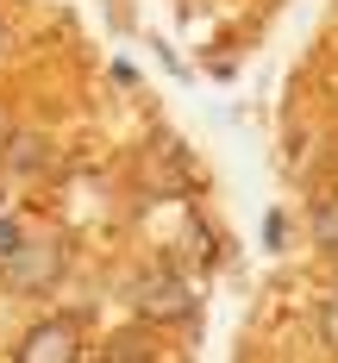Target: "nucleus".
Masks as SVG:
<instances>
[{
    "instance_id": "1",
    "label": "nucleus",
    "mask_w": 338,
    "mask_h": 363,
    "mask_svg": "<svg viewBox=\"0 0 338 363\" xmlns=\"http://www.w3.org/2000/svg\"><path fill=\"white\" fill-rule=\"evenodd\" d=\"M57 276H63V238H50V232L44 238H19L13 257L0 263V282L13 294H38V289H50Z\"/></svg>"
},
{
    "instance_id": "2",
    "label": "nucleus",
    "mask_w": 338,
    "mask_h": 363,
    "mask_svg": "<svg viewBox=\"0 0 338 363\" xmlns=\"http://www.w3.org/2000/svg\"><path fill=\"white\" fill-rule=\"evenodd\" d=\"M13 363H81V326H75L69 313H57V320H38V326L19 338Z\"/></svg>"
},
{
    "instance_id": "3",
    "label": "nucleus",
    "mask_w": 338,
    "mask_h": 363,
    "mask_svg": "<svg viewBox=\"0 0 338 363\" xmlns=\"http://www.w3.org/2000/svg\"><path fill=\"white\" fill-rule=\"evenodd\" d=\"M132 307L145 320H188L194 313V289H188V276H176V269H150V276H138V289H132Z\"/></svg>"
},
{
    "instance_id": "4",
    "label": "nucleus",
    "mask_w": 338,
    "mask_h": 363,
    "mask_svg": "<svg viewBox=\"0 0 338 363\" xmlns=\"http://www.w3.org/2000/svg\"><path fill=\"white\" fill-rule=\"evenodd\" d=\"M0 163H6L13 176H38V169L50 163V138H38V132H6V138H0Z\"/></svg>"
},
{
    "instance_id": "5",
    "label": "nucleus",
    "mask_w": 338,
    "mask_h": 363,
    "mask_svg": "<svg viewBox=\"0 0 338 363\" xmlns=\"http://www.w3.org/2000/svg\"><path fill=\"white\" fill-rule=\"evenodd\" d=\"M101 357H107V363H150V345L138 338V326H119V332L107 338V351H101Z\"/></svg>"
},
{
    "instance_id": "6",
    "label": "nucleus",
    "mask_w": 338,
    "mask_h": 363,
    "mask_svg": "<svg viewBox=\"0 0 338 363\" xmlns=\"http://www.w3.org/2000/svg\"><path fill=\"white\" fill-rule=\"evenodd\" d=\"M313 232H320V245H326V251L338 245V201H326V207L313 213Z\"/></svg>"
},
{
    "instance_id": "7",
    "label": "nucleus",
    "mask_w": 338,
    "mask_h": 363,
    "mask_svg": "<svg viewBox=\"0 0 338 363\" xmlns=\"http://www.w3.org/2000/svg\"><path fill=\"white\" fill-rule=\"evenodd\" d=\"M282 238H288V225H282V213H269V219H263V245L282 251Z\"/></svg>"
},
{
    "instance_id": "8",
    "label": "nucleus",
    "mask_w": 338,
    "mask_h": 363,
    "mask_svg": "<svg viewBox=\"0 0 338 363\" xmlns=\"http://www.w3.org/2000/svg\"><path fill=\"white\" fill-rule=\"evenodd\" d=\"M13 245H19V225H13V219L0 213V263H6V257H13Z\"/></svg>"
},
{
    "instance_id": "9",
    "label": "nucleus",
    "mask_w": 338,
    "mask_h": 363,
    "mask_svg": "<svg viewBox=\"0 0 338 363\" xmlns=\"http://www.w3.org/2000/svg\"><path fill=\"white\" fill-rule=\"evenodd\" d=\"M326 338H338V301L326 307Z\"/></svg>"
},
{
    "instance_id": "10",
    "label": "nucleus",
    "mask_w": 338,
    "mask_h": 363,
    "mask_svg": "<svg viewBox=\"0 0 338 363\" xmlns=\"http://www.w3.org/2000/svg\"><path fill=\"white\" fill-rule=\"evenodd\" d=\"M6 50H13V32H6V19H0V63H6Z\"/></svg>"
},
{
    "instance_id": "11",
    "label": "nucleus",
    "mask_w": 338,
    "mask_h": 363,
    "mask_svg": "<svg viewBox=\"0 0 338 363\" xmlns=\"http://www.w3.org/2000/svg\"><path fill=\"white\" fill-rule=\"evenodd\" d=\"M0 138H6V125H0Z\"/></svg>"
}]
</instances>
